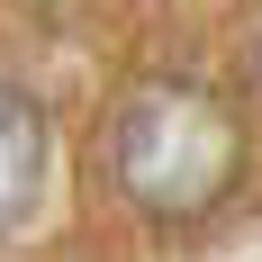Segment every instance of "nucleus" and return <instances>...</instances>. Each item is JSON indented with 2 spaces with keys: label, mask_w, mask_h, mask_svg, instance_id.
I'll return each mask as SVG.
<instances>
[{
  "label": "nucleus",
  "mask_w": 262,
  "mask_h": 262,
  "mask_svg": "<svg viewBox=\"0 0 262 262\" xmlns=\"http://www.w3.org/2000/svg\"><path fill=\"white\" fill-rule=\"evenodd\" d=\"M108 163H118V190L154 217H199L217 208L244 172V127L226 118L217 91L199 81H145L118 100V127H108Z\"/></svg>",
  "instance_id": "obj_1"
},
{
  "label": "nucleus",
  "mask_w": 262,
  "mask_h": 262,
  "mask_svg": "<svg viewBox=\"0 0 262 262\" xmlns=\"http://www.w3.org/2000/svg\"><path fill=\"white\" fill-rule=\"evenodd\" d=\"M36 190H46V118L27 91H0V235L27 226Z\"/></svg>",
  "instance_id": "obj_2"
}]
</instances>
